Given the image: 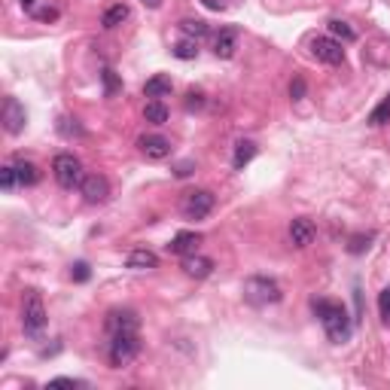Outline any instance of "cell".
I'll return each instance as SVG.
<instances>
[{"label":"cell","mask_w":390,"mask_h":390,"mask_svg":"<svg viewBox=\"0 0 390 390\" xmlns=\"http://www.w3.org/2000/svg\"><path fill=\"white\" fill-rule=\"evenodd\" d=\"M311 308H314V314L320 317V323H323L330 342L342 345V342L351 339V317H348L345 305L330 302V299H314V302H311Z\"/></svg>","instance_id":"cell-1"},{"label":"cell","mask_w":390,"mask_h":390,"mask_svg":"<svg viewBox=\"0 0 390 390\" xmlns=\"http://www.w3.org/2000/svg\"><path fill=\"white\" fill-rule=\"evenodd\" d=\"M281 284L274 278H265V274H254V278L244 281V299L250 305H256V308H263V305H274L281 302Z\"/></svg>","instance_id":"cell-2"},{"label":"cell","mask_w":390,"mask_h":390,"mask_svg":"<svg viewBox=\"0 0 390 390\" xmlns=\"http://www.w3.org/2000/svg\"><path fill=\"white\" fill-rule=\"evenodd\" d=\"M46 326V308L37 290H25L21 296V330L28 335H40Z\"/></svg>","instance_id":"cell-3"},{"label":"cell","mask_w":390,"mask_h":390,"mask_svg":"<svg viewBox=\"0 0 390 390\" xmlns=\"http://www.w3.org/2000/svg\"><path fill=\"white\" fill-rule=\"evenodd\" d=\"M52 174H55L61 189L82 186V177H86V174H82V162L73 156V152H58L55 162H52Z\"/></svg>","instance_id":"cell-4"},{"label":"cell","mask_w":390,"mask_h":390,"mask_svg":"<svg viewBox=\"0 0 390 390\" xmlns=\"http://www.w3.org/2000/svg\"><path fill=\"white\" fill-rule=\"evenodd\" d=\"M141 354V335L137 333H116L110 335V366L122 369Z\"/></svg>","instance_id":"cell-5"},{"label":"cell","mask_w":390,"mask_h":390,"mask_svg":"<svg viewBox=\"0 0 390 390\" xmlns=\"http://www.w3.org/2000/svg\"><path fill=\"white\" fill-rule=\"evenodd\" d=\"M180 208L186 220H204L213 211V193H208V189H193V193L183 195Z\"/></svg>","instance_id":"cell-6"},{"label":"cell","mask_w":390,"mask_h":390,"mask_svg":"<svg viewBox=\"0 0 390 390\" xmlns=\"http://www.w3.org/2000/svg\"><path fill=\"white\" fill-rule=\"evenodd\" d=\"M311 55L317 61H323V64H345V49H342V43L335 40V37H314L311 40Z\"/></svg>","instance_id":"cell-7"},{"label":"cell","mask_w":390,"mask_h":390,"mask_svg":"<svg viewBox=\"0 0 390 390\" xmlns=\"http://www.w3.org/2000/svg\"><path fill=\"white\" fill-rule=\"evenodd\" d=\"M80 193H82V198H86L89 204H104L107 198H110V183H107L104 174H86V177H82Z\"/></svg>","instance_id":"cell-8"},{"label":"cell","mask_w":390,"mask_h":390,"mask_svg":"<svg viewBox=\"0 0 390 390\" xmlns=\"http://www.w3.org/2000/svg\"><path fill=\"white\" fill-rule=\"evenodd\" d=\"M0 122H3V128H6L10 134H21V132H25V122H28L25 107L15 101V98H6V101H3V110H0Z\"/></svg>","instance_id":"cell-9"},{"label":"cell","mask_w":390,"mask_h":390,"mask_svg":"<svg viewBox=\"0 0 390 390\" xmlns=\"http://www.w3.org/2000/svg\"><path fill=\"white\" fill-rule=\"evenodd\" d=\"M137 326H141V320H137L134 311L128 308H116L107 314V333L116 335V333H137Z\"/></svg>","instance_id":"cell-10"},{"label":"cell","mask_w":390,"mask_h":390,"mask_svg":"<svg viewBox=\"0 0 390 390\" xmlns=\"http://www.w3.org/2000/svg\"><path fill=\"white\" fill-rule=\"evenodd\" d=\"M137 147H141V152L147 159H165L171 156V141L162 134H143L141 141H137Z\"/></svg>","instance_id":"cell-11"},{"label":"cell","mask_w":390,"mask_h":390,"mask_svg":"<svg viewBox=\"0 0 390 390\" xmlns=\"http://www.w3.org/2000/svg\"><path fill=\"white\" fill-rule=\"evenodd\" d=\"M198 244H202V232H177L168 244V254L174 256H189L198 250Z\"/></svg>","instance_id":"cell-12"},{"label":"cell","mask_w":390,"mask_h":390,"mask_svg":"<svg viewBox=\"0 0 390 390\" xmlns=\"http://www.w3.org/2000/svg\"><path fill=\"white\" fill-rule=\"evenodd\" d=\"M311 241H314V223L305 220V217L293 220V223H290V244L302 250V247H308Z\"/></svg>","instance_id":"cell-13"},{"label":"cell","mask_w":390,"mask_h":390,"mask_svg":"<svg viewBox=\"0 0 390 390\" xmlns=\"http://www.w3.org/2000/svg\"><path fill=\"white\" fill-rule=\"evenodd\" d=\"M183 272L189 274V278H208V274L213 272V263L208 256H198V254H189V256H183V265H180Z\"/></svg>","instance_id":"cell-14"},{"label":"cell","mask_w":390,"mask_h":390,"mask_svg":"<svg viewBox=\"0 0 390 390\" xmlns=\"http://www.w3.org/2000/svg\"><path fill=\"white\" fill-rule=\"evenodd\" d=\"M125 265L132 272H150V269H159V256L152 254V250H132L128 254V259H125Z\"/></svg>","instance_id":"cell-15"},{"label":"cell","mask_w":390,"mask_h":390,"mask_svg":"<svg viewBox=\"0 0 390 390\" xmlns=\"http://www.w3.org/2000/svg\"><path fill=\"white\" fill-rule=\"evenodd\" d=\"M235 46H238V34H235L232 28H226V30H220L217 40H213V52H217V58H232Z\"/></svg>","instance_id":"cell-16"},{"label":"cell","mask_w":390,"mask_h":390,"mask_svg":"<svg viewBox=\"0 0 390 390\" xmlns=\"http://www.w3.org/2000/svg\"><path fill=\"white\" fill-rule=\"evenodd\" d=\"M15 177H19V186H34L37 180H40V168L34 162H28V159H15Z\"/></svg>","instance_id":"cell-17"},{"label":"cell","mask_w":390,"mask_h":390,"mask_svg":"<svg viewBox=\"0 0 390 390\" xmlns=\"http://www.w3.org/2000/svg\"><path fill=\"white\" fill-rule=\"evenodd\" d=\"M143 95H147V98H162V95H171V76L156 73L152 80H147V86H143Z\"/></svg>","instance_id":"cell-18"},{"label":"cell","mask_w":390,"mask_h":390,"mask_svg":"<svg viewBox=\"0 0 390 390\" xmlns=\"http://www.w3.org/2000/svg\"><path fill=\"white\" fill-rule=\"evenodd\" d=\"M180 30L186 37H193V40H202V37H208L211 34V25L204 19H183L180 21Z\"/></svg>","instance_id":"cell-19"},{"label":"cell","mask_w":390,"mask_h":390,"mask_svg":"<svg viewBox=\"0 0 390 390\" xmlns=\"http://www.w3.org/2000/svg\"><path fill=\"white\" fill-rule=\"evenodd\" d=\"M254 156H256V143H254V141H238V143H235V159H232V165L241 171V168L247 165Z\"/></svg>","instance_id":"cell-20"},{"label":"cell","mask_w":390,"mask_h":390,"mask_svg":"<svg viewBox=\"0 0 390 390\" xmlns=\"http://www.w3.org/2000/svg\"><path fill=\"white\" fill-rule=\"evenodd\" d=\"M330 34H333L339 43H354V40H357V30L351 28L348 21H342V19H333V21H330Z\"/></svg>","instance_id":"cell-21"},{"label":"cell","mask_w":390,"mask_h":390,"mask_svg":"<svg viewBox=\"0 0 390 390\" xmlns=\"http://www.w3.org/2000/svg\"><path fill=\"white\" fill-rule=\"evenodd\" d=\"M143 119L152 122V125H165L168 122V107L162 101H150L147 107H143Z\"/></svg>","instance_id":"cell-22"},{"label":"cell","mask_w":390,"mask_h":390,"mask_svg":"<svg viewBox=\"0 0 390 390\" xmlns=\"http://www.w3.org/2000/svg\"><path fill=\"white\" fill-rule=\"evenodd\" d=\"M128 19V6L125 3H116V6H110V10L104 12V19H101V25L110 30V28H116V25H122V21Z\"/></svg>","instance_id":"cell-23"},{"label":"cell","mask_w":390,"mask_h":390,"mask_svg":"<svg viewBox=\"0 0 390 390\" xmlns=\"http://www.w3.org/2000/svg\"><path fill=\"white\" fill-rule=\"evenodd\" d=\"M174 58H180V61H193L198 55V40H193V37H186V40H180V43H174Z\"/></svg>","instance_id":"cell-24"},{"label":"cell","mask_w":390,"mask_h":390,"mask_svg":"<svg viewBox=\"0 0 390 390\" xmlns=\"http://www.w3.org/2000/svg\"><path fill=\"white\" fill-rule=\"evenodd\" d=\"M369 247H372V235L369 232H366V235H354V238L348 241V254H354V256L366 254Z\"/></svg>","instance_id":"cell-25"},{"label":"cell","mask_w":390,"mask_h":390,"mask_svg":"<svg viewBox=\"0 0 390 390\" xmlns=\"http://www.w3.org/2000/svg\"><path fill=\"white\" fill-rule=\"evenodd\" d=\"M384 122H390V98H384V101L369 113V125H384Z\"/></svg>","instance_id":"cell-26"},{"label":"cell","mask_w":390,"mask_h":390,"mask_svg":"<svg viewBox=\"0 0 390 390\" xmlns=\"http://www.w3.org/2000/svg\"><path fill=\"white\" fill-rule=\"evenodd\" d=\"M101 80H104V95H107V98H113V95H116V91L122 89L119 76L113 73V71H104V73H101Z\"/></svg>","instance_id":"cell-27"},{"label":"cell","mask_w":390,"mask_h":390,"mask_svg":"<svg viewBox=\"0 0 390 390\" xmlns=\"http://www.w3.org/2000/svg\"><path fill=\"white\" fill-rule=\"evenodd\" d=\"M71 278L76 281V284H86V281L91 278L89 263H73V265H71Z\"/></svg>","instance_id":"cell-28"},{"label":"cell","mask_w":390,"mask_h":390,"mask_svg":"<svg viewBox=\"0 0 390 390\" xmlns=\"http://www.w3.org/2000/svg\"><path fill=\"white\" fill-rule=\"evenodd\" d=\"M0 183H3L6 193H12V189H15V183H19V177H15V168H12V165L0 168Z\"/></svg>","instance_id":"cell-29"},{"label":"cell","mask_w":390,"mask_h":390,"mask_svg":"<svg viewBox=\"0 0 390 390\" xmlns=\"http://www.w3.org/2000/svg\"><path fill=\"white\" fill-rule=\"evenodd\" d=\"M378 311H381V317L384 320H390V287L378 293Z\"/></svg>","instance_id":"cell-30"},{"label":"cell","mask_w":390,"mask_h":390,"mask_svg":"<svg viewBox=\"0 0 390 390\" xmlns=\"http://www.w3.org/2000/svg\"><path fill=\"white\" fill-rule=\"evenodd\" d=\"M290 98H293V101H302L305 98V80L302 76H296V80L290 82Z\"/></svg>","instance_id":"cell-31"},{"label":"cell","mask_w":390,"mask_h":390,"mask_svg":"<svg viewBox=\"0 0 390 390\" xmlns=\"http://www.w3.org/2000/svg\"><path fill=\"white\" fill-rule=\"evenodd\" d=\"M204 107V95L202 91H189L186 95V110H202Z\"/></svg>","instance_id":"cell-32"},{"label":"cell","mask_w":390,"mask_h":390,"mask_svg":"<svg viewBox=\"0 0 390 390\" xmlns=\"http://www.w3.org/2000/svg\"><path fill=\"white\" fill-rule=\"evenodd\" d=\"M58 132H61V134H67V137H71V134H82V128H80V125H76V119H61V125H58Z\"/></svg>","instance_id":"cell-33"},{"label":"cell","mask_w":390,"mask_h":390,"mask_svg":"<svg viewBox=\"0 0 390 390\" xmlns=\"http://www.w3.org/2000/svg\"><path fill=\"white\" fill-rule=\"evenodd\" d=\"M46 387L49 390H55V387H82V381H76V378H52Z\"/></svg>","instance_id":"cell-34"},{"label":"cell","mask_w":390,"mask_h":390,"mask_svg":"<svg viewBox=\"0 0 390 390\" xmlns=\"http://www.w3.org/2000/svg\"><path fill=\"white\" fill-rule=\"evenodd\" d=\"M37 19H40V21H55L58 19V10H55V6H46V10L37 12Z\"/></svg>","instance_id":"cell-35"},{"label":"cell","mask_w":390,"mask_h":390,"mask_svg":"<svg viewBox=\"0 0 390 390\" xmlns=\"http://www.w3.org/2000/svg\"><path fill=\"white\" fill-rule=\"evenodd\" d=\"M193 162H180L177 168H174V174H177V177H189V174H193Z\"/></svg>","instance_id":"cell-36"},{"label":"cell","mask_w":390,"mask_h":390,"mask_svg":"<svg viewBox=\"0 0 390 390\" xmlns=\"http://www.w3.org/2000/svg\"><path fill=\"white\" fill-rule=\"evenodd\" d=\"M34 3H37V0H21V6H25V10H34Z\"/></svg>","instance_id":"cell-37"},{"label":"cell","mask_w":390,"mask_h":390,"mask_svg":"<svg viewBox=\"0 0 390 390\" xmlns=\"http://www.w3.org/2000/svg\"><path fill=\"white\" fill-rule=\"evenodd\" d=\"M143 3H147V6H152V10H156V6L162 3V0H143Z\"/></svg>","instance_id":"cell-38"},{"label":"cell","mask_w":390,"mask_h":390,"mask_svg":"<svg viewBox=\"0 0 390 390\" xmlns=\"http://www.w3.org/2000/svg\"><path fill=\"white\" fill-rule=\"evenodd\" d=\"M387 98H390V95H387Z\"/></svg>","instance_id":"cell-39"}]
</instances>
